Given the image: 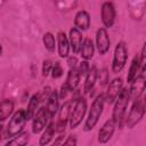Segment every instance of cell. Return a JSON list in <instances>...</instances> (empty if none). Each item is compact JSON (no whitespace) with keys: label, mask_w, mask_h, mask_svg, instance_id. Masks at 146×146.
Here are the masks:
<instances>
[{"label":"cell","mask_w":146,"mask_h":146,"mask_svg":"<svg viewBox=\"0 0 146 146\" xmlns=\"http://www.w3.org/2000/svg\"><path fill=\"white\" fill-rule=\"evenodd\" d=\"M104 105H105V97H104V94H100L94 99V102L91 104L88 117H87V120L84 122V125H83L84 131L92 130L95 128V125L98 123L99 117H100V115L103 113V110H104Z\"/></svg>","instance_id":"6da1fadb"},{"label":"cell","mask_w":146,"mask_h":146,"mask_svg":"<svg viewBox=\"0 0 146 146\" xmlns=\"http://www.w3.org/2000/svg\"><path fill=\"white\" fill-rule=\"evenodd\" d=\"M129 100H130V96H129L128 89H122V91L115 99V104H114V108L112 113V120L114 121L115 125H119V127L122 125Z\"/></svg>","instance_id":"7a4b0ae2"},{"label":"cell","mask_w":146,"mask_h":146,"mask_svg":"<svg viewBox=\"0 0 146 146\" xmlns=\"http://www.w3.org/2000/svg\"><path fill=\"white\" fill-rule=\"evenodd\" d=\"M26 116H25V111L23 108L16 111L11 119L9 120L8 124H7V129H6V136L7 137H15L18 133H21L25 127L26 123Z\"/></svg>","instance_id":"3957f363"},{"label":"cell","mask_w":146,"mask_h":146,"mask_svg":"<svg viewBox=\"0 0 146 146\" xmlns=\"http://www.w3.org/2000/svg\"><path fill=\"white\" fill-rule=\"evenodd\" d=\"M145 114V102L144 98H138L133 100V104L129 111V114L125 119V124L129 129H132L135 125H137Z\"/></svg>","instance_id":"277c9868"},{"label":"cell","mask_w":146,"mask_h":146,"mask_svg":"<svg viewBox=\"0 0 146 146\" xmlns=\"http://www.w3.org/2000/svg\"><path fill=\"white\" fill-rule=\"evenodd\" d=\"M86 113H87V100L84 97H79L75 100L73 110L70 113L68 122H70L71 129H75L82 122Z\"/></svg>","instance_id":"5b68a950"},{"label":"cell","mask_w":146,"mask_h":146,"mask_svg":"<svg viewBox=\"0 0 146 146\" xmlns=\"http://www.w3.org/2000/svg\"><path fill=\"white\" fill-rule=\"evenodd\" d=\"M128 59V50L125 47V43L123 41H120L114 49V56H113V62H112V71L114 73L121 72Z\"/></svg>","instance_id":"8992f818"},{"label":"cell","mask_w":146,"mask_h":146,"mask_svg":"<svg viewBox=\"0 0 146 146\" xmlns=\"http://www.w3.org/2000/svg\"><path fill=\"white\" fill-rule=\"evenodd\" d=\"M71 100L65 102L62 107L58 110V120L55 123V131L58 133H62L65 131L66 124L70 119V113H71Z\"/></svg>","instance_id":"52a82bcc"},{"label":"cell","mask_w":146,"mask_h":146,"mask_svg":"<svg viewBox=\"0 0 146 146\" xmlns=\"http://www.w3.org/2000/svg\"><path fill=\"white\" fill-rule=\"evenodd\" d=\"M100 17H102V22L105 27L108 29L113 26L115 22V17H116V10H115V6L113 2L106 1L102 5Z\"/></svg>","instance_id":"ba28073f"},{"label":"cell","mask_w":146,"mask_h":146,"mask_svg":"<svg viewBox=\"0 0 146 146\" xmlns=\"http://www.w3.org/2000/svg\"><path fill=\"white\" fill-rule=\"evenodd\" d=\"M123 89V81L121 78H115L113 79L108 86H107V90L104 94L105 97V103L107 104H112L115 102V99L117 98V96L120 95V92Z\"/></svg>","instance_id":"9c48e42d"},{"label":"cell","mask_w":146,"mask_h":146,"mask_svg":"<svg viewBox=\"0 0 146 146\" xmlns=\"http://www.w3.org/2000/svg\"><path fill=\"white\" fill-rule=\"evenodd\" d=\"M50 116L46 110V107H41L38 110L35 115L33 116V122H32V132L33 133H40L48 124Z\"/></svg>","instance_id":"30bf717a"},{"label":"cell","mask_w":146,"mask_h":146,"mask_svg":"<svg viewBox=\"0 0 146 146\" xmlns=\"http://www.w3.org/2000/svg\"><path fill=\"white\" fill-rule=\"evenodd\" d=\"M111 40L105 27H100L96 32V47L100 55H105L110 50Z\"/></svg>","instance_id":"8fae6325"},{"label":"cell","mask_w":146,"mask_h":146,"mask_svg":"<svg viewBox=\"0 0 146 146\" xmlns=\"http://www.w3.org/2000/svg\"><path fill=\"white\" fill-rule=\"evenodd\" d=\"M130 83H131L130 90H128L130 99L135 100V99L140 98L145 91V76H144V74H139Z\"/></svg>","instance_id":"7c38bea8"},{"label":"cell","mask_w":146,"mask_h":146,"mask_svg":"<svg viewBox=\"0 0 146 146\" xmlns=\"http://www.w3.org/2000/svg\"><path fill=\"white\" fill-rule=\"evenodd\" d=\"M115 123L112 119L107 120L103 125L102 128L99 129L98 131V141L100 144H106L111 140V138L113 137L114 135V131H115Z\"/></svg>","instance_id":"4fadbf2b"},{"label":"cell","mask_w":146,"mask_h":146,"mask_svg":"<svg viewBox=\"0 0 146 146\" xmlns=\"http://www.w3.org/2000/svg\"><path fill=\"white\" fill-rule=\"evenodd\" d=\"M83 38H82V32L79 31L75 27H72L70 30V35H68V42H70V48L72 49L73 54H79L81 49Z\"/></svg>","instance_id":"5bb4252c"},{"label":"cell","mask_w":146,"mask_h":146,"mask_svg":"<svg viewBox=\"0 0 146 146\" xmlns=\"http://www.w3.org/2000/svg\"><path fill=\"white\" fill-rule=\"evenodd\" d=\"M75 29L79 31H86L90 27V15L86 10H79L74 17Z\"/></svg>","instance_id":"9a60e30c"},{"label":"cell","mask_w":146,"mask_h":146,"mask_svg":"<svg viewBox=\"0 0 146 146\" xmlns=\"http://www.w3.org/2000/svg\"><path fill=\"white\" fill-rule=\"evenodd\" d=\"M70 42H68V38L65 34V32H58L57 34V50H58V55L62 58H66L68 57V52H70Z\"/></svg>","instance_id":"2e32d148"},{"label":"cell","mask_w":146,"mask_h":146,"mask_svg":"<svg viewBox=\"0 0 146 146\" xmlns=\"http://www.w3.org/2000/svg\"><path fill=\"white\" fill-rule=\"evenodd\" d=\"M58 102H59V97H58V91L57 90H51L49 97L47 98V106L46 110L51 117L55 116V114L58 112Z\"/></svg>","instance_id":"e0dca14e"},{"label":"cell","mask_w":146,"mask_h":146,"mask_svg":"<svg viewBox=\"0 0 146 146\" xmlns=\"http://www.w3.org/2000/svg\"><path fill=\"white\" fill-rule=\"evenodd\" d=\"M80 73L78 71L76 67H73V68H70L68 73H67V78H66V81H65V84L66 87L68 88L70 91H74L78 86H79V82H80Z\"/></svg>","instance_id":"ac0fdd59"},{"label":"cell","mask_w":146,"mask_h":146,"mask_svg":"<svg viewBox=\"0 0 146 146\" xmlns=\"http://www.w3.org/2000/svg\"><path fill=\"white\" fill-rule=\"evenodd\" d=\"M39 103H40V95L38 94H34L30 100H29V104H27V107L25 111V116H26V121L33 119V116L35 115V113L38 112V108H39Z\"/></svg>","instance_id":"d6986e66"},{"label":"cell","mask_w":146,"mask_h":146,"mask_svg":"<svg viewBox=\"0 0 146 146\" xmlns=\"http://www.w3.org/2000/svg\"><path fill=\"white\" fill-rule=\"evenodd\" d=\"M94 52H95V46H94V42L91 39L89 38H86L83 39L82 41V44H81V49H80V54H81V57L84 59V60H89L92 58L94 56Z\"/></svg>","instance_id":"ffe728a7"},{"label":"cell","mask_w":146,"mask_h":146,"mask_svg":"<svg viewBox=\"0 0 146 146\" xmlns=\"http://www.w3.org/2000/svg\"><path fill=\"white\" fill-rule=\"evenodd\" d=\"M97 68L96 66H91L88 74L86 75V80H84V84H83V92L84 94H89L94 87H95V83L97 81Z\"/></svg>","instance_id":"44dd1931"},{"label":"cell","mask_w":146,"mask_h":146,"mask_svg":"<svg viewBox=\"0 0 146 146\" xmlns=\"http://www.w3.org/2000/svg\"><path fill=\"white\" fill-rule=\"evenodd\" d=\"M14 112V102L11 99H3L0 102V122L7 120Z\"/></svg>","instance_id":"7402d4cb"},{"label":"cell","mask_w":146,"mask_h":146,"mask_svg":"<svg viewBox=\"0 0 146 146\" xmlns=\"http://www.w3.org/2000/svg\"><path fill=\"white\" fill-rule=\"evenodd\" d=\"M30 140V133L27 131H22L17 136L9 139L5 146H26Z\"/></svg>","instance_id":"603a6c76"},{"label":"cell","mask_w":146,"mask_h":146,"mask_svg":"<svg viewBox=\"0 0 146 146\" xmlns=\"http://www.w3.org/2000/svg\"><path fill=\"white\" fill-rule=\"evenodd\" d=\"M55 132H56V131H55V123H54V122L48 123L47 127H46V129H44V131H43V133H42L41 137H40V140H39L40 146H46V145H48V144L51 141V139L54 138Z\"/></svg>","instance_id":"cb8c5ba5"},{"label":"cell","mask_w":146,"mask_h":146,"mask_svg":"<svg viewBox=\"0 0 146 146\" xmlns=\"http://www.w3.org/2000/svg\"><path fill=\"white\" fill-rule=\"evenodd\" d=\"M139 72L141 74V68H140V63H139V57L138 56H135L131 64H130V67H129V71H128V75H127V81L128 82H131L133 79H136L138 75H139Z\"/></svg>","instance_id":"d4e9b609"},{"label":"cell","mask_w":146,"mask_h":146,"mask_svg":"<svg viewBox=\"0 0 146 146\" xmlns=\"http://www.w3.org/2000/svg\"><path fill=\"white\" fill-rule=\"evenodd\" d=\"M42 42H43V46L46 47V49L50 52L55 51V48H56V41H55V36L51 32H46L42 36Z\"/></svg>","instance_id":"484cf974"},{"label":"cell","mask_w":146,"mask_h":146,"mask_svg":"<svg viewBox=\"0 0 146 146\" xmlns=\"http://www.w3.org/2000/svg\"><path fill=\"white\" fill-rule=\"evenodd\" d=\"M51 76L54 79H58L63 75V67L60 65L59 62H55V64L52 65V68H51Z\"/></svg>","instance_id":"4316f807"},{"label":"cell","mask_w":146,"mask_h":146,"mask_svg":"<svg viewBox=\"0 0 146 146\" xmlns=\"http://www.w3.org/2000/svg\"><path fill=\"white\" fill-rule=\"evenodd\" d=\"M97 79L99 80L100 86H105L108 83V72L107 68H103L99 72H97Z\"/></svg>","instance_id":"83f0119b"},{"label":"cell","mask_w":146,"mask_h":146,"mask_svg":"<svg viewBox=\"0 0 146 146\" xmlns=\"http://www.w3.org/2000/svg\"><path fill=\"white\" fill-rule=\"evenodd\" d=\"M79 73H80V76H86L90 70V65L87 60H82L80 64H79V67H76Z\"/></svg>","instance_id":"f1b7e54d"},{"label":"cell","mask_w":146,"mask_h":146,"mask_svg":"<svg viewBox=\"0 0 146 146\" xmlns=\"http://www.w3.org/2000/svg\"><path fill=\"white\" fill-rule=\"evenodd\" d=\"M51 68H52L51 60H49V59L43 60V63H42V75L43 76H48L49 73L51 72Z\"/></svg>","instance_id":"f546056e"},{"label":"cell","mask_w":146,"mask_h":146,"mask_svg":"<svg viewBox=\"0 0 146 146\" xmlns=\"http://www.w3.org/2000/svg\"><path fill=\"white\" fill-rule=\"evenodd\" d=\"M139 63H140V68H141V74L145 71V63H146V44L144 43L143 48H141V52H140V57H139Z\"/></svg>","instance_id":"4dcf8cb0"},{"label":"cell","mask_w":146,"mask_h":146,"mask_svg":"<svg viewBox=\"0 0 146 146\" xmlns=\"http://www.w3.org/2000/svg\"><path fill=\"white\" fill-rule=\"evenodd\" d=\"M76 145H78V139H76V137L73 136V135H70V136L65 139V141L62 143L59 146H76Z\"/></svg>","instance_id":"1f68e13d"},{"label":"cell","mask_w":146,"mask_h":146,"mask_svg":"<svg viewBox=\"0 0 146 146\" xmlns=\"http://www.w3.org/2000/svg\"><path fill=\"white\" fill-rule=\"evenodd\" d=\"M68 92H71V91L68 90V88H67L66 84L64 83V84L62 86V88H60V91H59V94H58V97L62 98V99H64V98H66V96H67Z\"/></svg>","instance_id":"d6a6232c"},{"label":"cell","mask_w":146,"mask_h":146,"mask_svg":"<svg viewBox=\"0 0 146 146\" xmlns=\"http://www.w3.org/2000/svg\"><path fill=\"white\" fill-rule=\"evenodd\" d=\"M67 64L70 66V68H73V67H76V64H78V59L72 56V57H68L67 58Z\"/></svg>","instance_id":"836d02e7"},{"label":"cell","mask_w":146,"mask_h":146,"mask_svg":"<svg viewBox=\"0 0 146 146\" xmlns=\"http://www.w3.org/2000/svg\"><path fill=\"white\" fill-rule=\"evenodd\" d=\"M62 140H63V135H60V136L52 143V146H59V143H60Z\"/></svg>","instance_id":"e575fe53"},{"label":"cell","mask_w":146,"mask_h":146,"mask_svg":"<svg viewBox=\"0 0 146 146\" xmlns=\"http://www.w3.org/2000/svg\"><path fill=\"white\" fill-rule=\"evenodd\" d=\"M2 133H3V125L0 123V141L2 139Z\"/></svg>","instance_id":"d590c367"},{"label":"cell","mask_w":146,"mask_h":146,"mask_svg":"<svg viewBox=\"0 0 146 146\" xmlns=\"http://www.w3.org/2000/svg\"><path fill=\"white\" fill-rule=\"evenodd\" d=\"M1 55H2V46L0 43V57H1Z\"/></svg>","instance_id":"8d00e7d4"}]
</instances>
